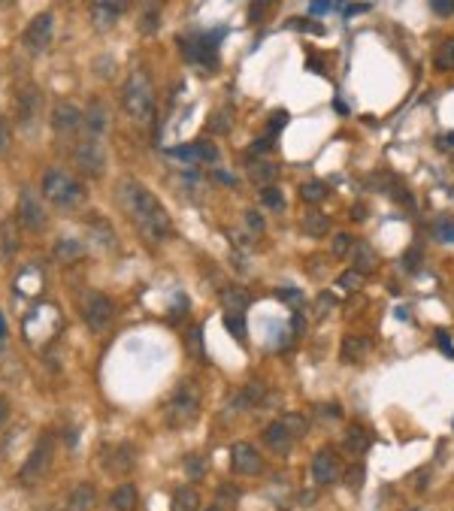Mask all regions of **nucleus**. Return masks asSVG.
<instances>
[{
	"mask_svg": "<svg viewBox=\"0 0 454 511\" xmlns=\"http://www.w3.org/2000/svg\"><path fill=\"white\" fill-rule=\"evenodd\" d=\"M418 260H421V248H412V252L406 254V266H409V269H418Z\"/></svg>",
	"mask_w": 454,
	"mask_h": 511,
	"instance_id": "50",
	"label": "nucleus"
},
{
	"mask_svg": "<svg viewBox=\"0 0 454 511\" xmlns=\"http://www.w3.org/2000/svg\"><path fill=\"white\" fill-rule=\"evenodd\" d=\"M436 339H439V348L445 351V354H451V357H454V348H451V339H448V333H436Z\"/></svg>",
	"mask_w": 454,
	"mask_h": 511,
	"instance_id": "51",
	"label": "nucleus"
},
{
	"mask_svg": "<svg viewBox=\"0 0 454 511\" xmlns=\"http://www.w3.org/2000/svg\"><path fill=\"white\" fill-rule=\"evenodd\" d=\"M209 511H218V508H209Z\"/></svg>",
	"mask_w": 454,
	"mask_h": 511,
	"instance_id": "59",
	"label": "nucleus"
},
{
	"mask_svg": "<svg viewBox=\"0 0 454 511\" xmlns=\"http://www.w3.org/2000/svg\"><path fill=\"white\" fill-rule=\"evenodd\" d=\"M351 260H355V266L351 269H358L360 276H370V272L379 266V257H376V252H372L370 242H355L351 245Z\"/></svg>",
	"mask_w": 454,
	"mask_h": 511,
	"instance_id": "18",
	"label": "nucleus"
},
{
	"mask_svg": "<svg viewBox=\"0 0 454 511\" xmlns=\"http://www.w3.org/2000/svg\"><path fill=\"white\" fill-rule=\"evenodd\" d=\"M442 140H445V142H442V145H445V149H454V133H445V136H442Z\"/></svg>",
	"mask_w": 454,
	"mask_h": 511,
	"instance_id": "57",
	"label": "nucleus"
},
{
	"mask_svg": "<svg viewBox=\"0 0 454 511\" xmlns=\"http://www.w3.org/2000/svg\"><path fill=\"white\" fill-rule=\"evenodd\" d=\"M231 469L236 475H258L260 469H264L258 448L248 445V442H236V445H231Z\"/></svg>",
	"mask_w": 454,
	"mask_h": 511,
	"instance_id": "13",
	"label": "nucleus"
},
{
	"mask_svg": "<svg viewBox=\"0 0 454 511\" xmlns=\"http://www.w3.org/2000/svg\"><path fill=\"white\" fill-rule=\"evenodd\" d=\"M76 167L82 169L85 176L91 179H97V176H104V169H106V152H104V142L94 140V136H82V140L76 142Z\"/></svg>",
	"mask_w": 454,
	"mask_h": 511,
	"instance_id": "9",
	"label": "nucleus"
},
{
	"mask_svg": "<svg viewBox=\"0 0 454 511\" xmlns=\"http://www.w3.org/2000/svg\"><path fill=\"white\" fill-rule=\"evenodd\" d=\"M360 484H363V469L355 466V469L348 472V487H360Z\"/></svg>",
	"mask_w": 454,
	"mask_h": 511,
	"instance_id": "49",
	"label": "nucleus"
},
{
	"mask_svg": "<svg viewBox=\"0 0 454 511\" xmlns=\"http://www.w3.org/2000/svg\"><path fill=\"white\" fill-rule=\"evenodd\" d=\"M52 30H55V16H52V13H40V16L31 18V25L25 28V33H21V43H25L28 52L40 55V52L49 49Z\"/></svg>",
	"mask_w": 454,
	"mask_h": 511,
	"instance_id": "10",
	"label": "nucleus"
},
{
	"mask_svg": "<svg viewBox=\"0 0 454 511\" xmlns=\"http://www.w3.org/2000/svg\"><path fill=\"white\" fill-rule=\"evenodd\" d=\"M121 9H124V4H104V0H100V4L91 6V18H94L97 28H112L118 21Z\"/></svg>",
	"mask_w": 454,
	"mask_h": 511,
	"instance_id": "23",
	"label": "nucleus"
},
{
	"mask_svg": "<svg viewBox=\"0 0 454 511\" xmlns=\"http://www.w3.org/2000/svg\"><path fill=\"white\" fill-rule=\"evenodd\" d=\"M118 203H121V209L128 212V218L133 221V227L149 242H164L167 236L173 233L170 212L164 209V203L157 200L145 185H140V181H121Z\"/></svg>",
	"mask_w": 454,
	"mask_h": 511,
	"instance_id": "1",
	"label": "nucleus"
},
{
	"mask_svg": "<svg viewBox=\"0 0 454 511\" xmlns=\"http://www.w3.org/2000/svg\"><path fill=\"white\" fill-rule=\"evenodd\" d=\"M197 415H200V391H197V384L188 378L179 384L173 396H170V403L164 405V421L173 429H185L188 424L197 421Z\"/></svg>",
	"mask_w": 454,
	"mask_h": 511,
	"instance_id": "3",
	"label": "nucleus"
},
{
	"mask_svg": "<svg viewBox=\"0 0 454 511\" xmlns=\"http://www.w3.org/2000/svg\"><path fill=\"white\" fill-rule=\"evenodd\" d=\"M55 254H58V260H76V257L85 254V245L76 242V240H61L58 248H55Z\"/></svg>",
	"mask_w": 454,
	"mask_h": 511,
	"instance_id": "34",
	"label": "nucleus"
},
{
	"mask_svg": "<svg viewBox=\"0 0 454 511\" xmlns=\"http://www.w3.org/2000/svg\"><path fill=\"white\" fill-rule=\"evenodd\" d=\"M436 67L439 70H454V43H442V49L436 52Z\"/></svg>",
	"mask_w": 454,
	"mask_h": 511,
	"instance_id": "35",
	"label": "nucleus"
},
{
	"mask_svg": "<svg viewBox=\"0 0 454 511\" xmlns=\"http://www.w3.org/2000/svg\"><path fill=\"white\" fill-rule=\"evenodd\" d=\"M9 149V128H6V121L0 118V152H6Z\"/></svg>",
	"mask_w": 454,
	"mask_h": 511,
	"instance_id": "48",
	"label": "nucleus"
},
{
	"mask_svg": "<svg viewBox=\"0 0 454 511\" xmlns=\"http://www.w3.org/2000/svg\"><path fill=\"white\" fill-rule=\"evenodd\" d=\"M94 508V487L91 484H76L73 493L67 496V508L64 511H91Z\"/></svg>",
	"mask_w": 454,
	"mask_h": 511,
	"instance_id": "22",
	"label": "nucleus"
},
{
	"mask_svg": "<svg viewBox=\"0 0 454 511\" xmlns=\"http://www.w3.org/2000/svg\"><path fill=\"white\" fill-rule=\"evenodd\" d=\"M18 218L25 221L31 230H43L45 227V209H43V200L37 197L33 188H25L18 197Z\"/></svg>",
	"mask_w": 454,
	"mask_h": 511,
	"instance_id": "14",
	"label": "nucleus"
},
{
	"mask_svg": "<svg viewBox=\"0 0 454 511\" xmlns=\"http://www.w3.org/2000/svg\"><path fill=\"white\" fill-rule=\"evenodd\" d=\"M282 424H285V429L294 436V439H303L306 436V429H309V424H306V417L303 415H297V412H291V415H285V417H279Z\"/></svg>",
	"mask_w": 454,
	"mask_h": 511,
	"instance_id": "33",
	"label": "nucleus"
},
{
	"mask_svg": "<svg viewBox=\"0 0 454 511\" xmlns=\"http://www.w3.org/2000/svg\"><path fill=\"white\" fill-rule=\"evenodd\" d=\"M218 40L221 30L215 33H200V37H185L182 40V52L191 64L203 67V70H215L218 67Z\"/></svg>",
	"mask_w": 454,
	"mask_h": 511,
	"instance_id": "6",
	"label": "nucleus"
},
{
	"mask_svg": "<svg viewBox=\"0 0 454 511\" xmlns=\"http://www.w3.org/2000/svg\"><path fill=\"white\" fill-rule=\"evenodd\" d=\"M360 281H363L360 272H358V269H348V272H343V276H339L336 285L343 288V291H358V288H360Z\"/></svg>",
	"mask_w": 454,
	"mask_h": 511,
	"instance_id": "36",
	"label": "nucleus"
},
{
	"mask_svg": "<svg viewBox=\"0 0 454 511\" xmlns=\"http://www.w3.org/2000/svg\"><path fill=\"white\" fill-rule=\"evenodd\" d=\"M197 145H200V161L203 164L218 161V149H215V142H197Z\"/></svg>",
	"mask_w": 454,
	"mask_h": 511,
	"instance_id": "42",
	"label": "nucleus"
},
{
	"mask_svg": "<svg viewBox=\"0 0 454 511\" xmlns=\"http://www.w3.org/2000/svg\"><path fill=\"white\" fill-rule=\"evenodd\" d=\"M112 312H116V305H112V300L104 291H85L82 293V318L94 333L106 330L109 321H112Z\"/></svg>",
	"mask_w": 454,
	"mask_h": 511,
	"instance_id": "7",
	"label": "nucleus"
},
{
	"mask_svg": "<svg viewBox=\"0 0 454 511\" xmlns=\"http://www.w3.org/2000/svg\"><path fill=\"white\" fill-rule=\"evenodd\" d=\"M248 176H252V181H255V185H260V188H270L272 181H276V176H279V164L258 161V164H252V167H248Z\"/></svg>",
	"mask_w": 454,
	"mask_h": 511,
	"instance_id": "26",
	"label": "nucleus"
},
{
	"mask_svg": "<svg viewBox=\"0 0 454 511\" xmlns=\"http://www.w3.org/2000/svg\"><path fill=\"white\" fill-rule=\"evenodd\" d=\"M285 124H288V112H282V109L272 112V118H270V136H276L282 128H285Z\"/></svg>",
	"mask_w": 454,
	"mask_h": 511,
	"instance_id": "43",
	"label": "nucleus"
},
{
	"mask_svg": "<svg viewBox=\"0 0 454 511\" xmlns=\"http://www.w3.org/2000/svg\"><path fill=\"white\" fill-rule=\"evenodd\" d=\"M333 305H336V297H333V293H331V291H324V293H318V300H315V315H318V318H324L327 312H331V309H333Z\"/></svg>",
	"mask_w": 454,
	"mask_h": 511,
	"instance_id": "38",
	"label": "nucleus"
},
{
	"mask_svg": "<svg viewBox=\"0 0 454 511\" xmlns=\"http://www.w3.org/2000/svg\"><path fill=\"white\" fill-rule=\"evenodd\" d=\"M300 197H303L306 203H321V200L327 197V185H324V181H318V179L306 181V185L300 188Z\"/></svg>",
	"mask_w": 454,
	"mask_h": 511,
	"instance_id": "31",
	"label": "nucleus"
},
{
	"mask_svg": "<svg viewBox=\"0 0 454 511\" xmlns=\"http://www.w3.org/2000/svg\"><path fill=\"white\" fill-rule=\"evenodd\" d=\"M185 472H188V478H203V460L191 454V457L185 460Z\"/></svg>",
	"mask_w": 454,
	"mask_h": 511,
	"instance_id": "41",
	"label": "nucleus"
},
{
	"mask_svg": "<svg viewBox=\"0 0 454 511\" xmlns=\"http://www.w3.org/2000/svg\"><path fill=\"white\" fill-rule=\"evenodd\" d=\"M260 203L270 209V212H285V194L276 188V185H270L260 191Z\"/></svg>",
	"mask_w": 454,
	"mask_h": 511,
	"instance_id": "30",
	"label": "nucleus"
},
{
	"mask_svg": "<svg viewBox=\"0 0 454 511\" xmlns=\"http://www.w3.org/2000/svg\"><path fill=\"white\" fill-rule=\"evenodd\" d=\"M224 327H227V333H231L236 342H245V315L227 312V315H224Z\"/></svg>",
	"mask_w": 454,
	"mask_h": 511,
	"instance_id": "32",
	"label": "nucleus"
},
{
	"mask_svg": "<svg viewBox=\"0 0 454 511\" xmlns=\"http://www.w3.org/2000/svg\"><path fill=\"white\" fill-rule=\"evenodd\" d=\"M327 9H336V4H312L309 13H312V16H321V13H327Z\"/></svg>",
	"mask_w": 454,
	"mask_h": 511,
	"instance_id": "53",
	"label": "nucleus"
},
{
	"mask_svg": "<svg viewBox=\"0 0 454 511\" xmlns=\"http://www.w3.org/2000/svg\"><path fill=\"white\" fill-rule=\"evenodd\" d=\"M121 106L136 121H149L155 116V88L145 70H133L128 76V82L121 88Z\"/></svg>",
	"mask_w": 454,
	"mask_h": 511,
	"instance_id": "2",
	"label": "nucleus"
},
{
	"mask_svg": "<svg viewBox=\"0 0 454 511\" xmlns=\"http://www.w3.org/2000/svg\"><path fill=\"white\" fill-rule=\"evenodd\" d=\"M264 4H252V21H258V16H264Z\"/></svg>",
	"mask_w": 454,
	"mask_h": 511,
	"instance_id": "55",
	"label": "nucleus"
},
{
	"mask_svg": "<svg viewBox=\"0 0 454 511\" xmlns=\"http://www.w3.org/2000/svg\"><path fill=\"white\" fill-rule=\"evenodd\" d=\"M351 252V236L348 233H336L333 236V257H345Z\"/></svg>",
	"mask_w": 454,
	"mask_h": 511,
	"instance_id": "40",
	"label": "nucleus"
},
{
	"mask_svg": "<svg viewBox=\"0 0 454 511\" xmlns=\"http://www.w3.org/2000/svg\"><path fill=\"white\" fill-rule=\"evenodd\" d=\"M61 330V312L55 305H37L25 321V339L31 345H45Z\"/></svg>",
	"mask_w": 454,
	"mask_h": 511,
	"instance_id": "5",
	"label": "nucleus"
},
{
	"mask_svg": "<svg viewBox=\"0 0 454 511\" xmlns=\"http://www.w3.org/2000/svg\"><path fill=\"white\" fill-rule=\"evenodd\" d=\"M221 303H224V309H227V312L243 315V312L248 309V303H252V293H248L245 288L231 285V288H224V291H221Z\"/></svg>",
	"mask_w": 454,
	"mask_h": 511,
	"instance_id": "20",
	"label": "nucleus"
},
{
	"mask_svg": "<svg viewBox=\"0 0 454 511\" xmlns=\"http://www.w3.org/2000/svg\"><path fill=\"white\" fill-rule=\"evenodd\" d=\"M303 230H306V236H312V240H321V236H327V230H331V221H327L324 212H306Z\"/></svg>",
	"mask_w": 454,
	"mask_h": 511,
	"instance_id": "28",
	"label": "nucleus"
},
{
	"mask_svg": "<svg viewBox=\"0 0 454 511\" xmlns=\"http://www.w3.org/2000/svg\"><path fill=\"white\" fill-rule=\"evenodd\" d=\"M200 508V493L194 490V487H179V490L173 493V505H170V511H197Z\"/></svg>",
	"mask_w": 454,
	"mask_h": 511,
	"instance_id": "27",
	"label": "nucleus"
},
{
	"mask_svg": "<svg viewBox=\"0 0 454 511\" xmlns=\"http://www.w3.org/2000/svg\"><path fill=\"white\" fill-rule=\"evenodd\" d=\"M343 478V466H339V457L331 448H321L312 457V481L318 487H327V484H336Z\"/></svg>",
	"mask_w": 454,
	"mask_h": 511,
	"instance_id": "11",
	"label": "nucleus"
},
{
	"mask_svg": "<svg viewBox=\"0 0 454 511\" xmlns=\"http://www.w3.org/2000/svg\"><path fill=\"white\" fill-rule=\"evenodd\" d=\"M157 21H161V13H157V6H149L143 13V18H140V30L143 33H152L155 28H157Z\"/></svg>",
	"mask_w": 454,
	"mask_h": 511,
	"instance_id": "37",
	"label": "nucleus"
},
{
	"mask_svg": "<svg viewBox=\"0 0 454 511\" xmlns=\"http://www.w3.org/2000/svg\"><path fill=\"white\" fill-rule=\"evenodd\" d=\"M351 218H355V221H363V218H367V209H363L360 203H355V206H351Z\"/></svg>",
	"mask_w": 454,
	"mask_h": 511,
	"instance_id": "54",
	"label": "nucleus"
},
{
	"mask_svg": "<svg viewBox=\"0 0 454 511\" xmlns=\"http://www.w3.org/2000/svg\"><path fill=\"white\" fill-rule=\"evenodd\" d=\"M100 463H104V469H106L109 475H124V472H131V469H133V448H131V445L106 448V451H104V457H100Z\"/></svg>",
	"mask_w": 454,
	"mask_h": 511,
	"instance_id": "15",
	"label": "nucleus"
},
{
	"mask_svg": "<svg viewBox=\"0 0 454 511\" xmlns=\"http://www.w3.org/2000/svg\"><path fill=\"white\" fill-rule=\"evenodd\" d=\"M52 451H55V442H52V436H43L37 445H33V451H31V457L25 460V466H21V472H18V481L25 484V487H31V484H37L45 472H49V466H52Z\"/></svg>",
	"mask_w": 454,
	"mask_h": 511,
	"instance_id": "8",
	"label": "nucleus"
},
{
	"mask_svg": "<svg viewBox=\"0 0 454 511\" xmlns=\"http://www.w3.org/2000/svg\"><path fill=\"white\" fill-rule=\"evenodd\" d=\"M270 145H272V136H260V140L252 145V152H267Z\"/></svg>",
	"mask_w": 454,
	"mask_h": 511,
	"instance_id": "52",
	"label": "nucleus"
},
{
	"mask_svg": "<svg viewBox=\"0 0 454 511\" xmlns=\"http://www.w3.org/2000/svg\"><path fill=\"white\" fill-rule=\"evenodd\" d=\"M260 400H264V384H260V381H248L245 388L236 393L233 408H236V412H245V408L260 405Z\"/></svg>",
	"mask_w": 454,
	"mask_h": 511,
	"instance_id": "24",
	"label": "nucleus"
},
{
	"mask_svg": "<svg viewBox=\"0 0 454 511\" xmlns=\"http://www.w3.org/2000/svg\"><path fill=\"white\" fill-rule=\"evenodd\" d=\"M245 224L252 227V233H264V227H267V224H264V218H260V215H258L255 209H248V212H245Z\"/></svg>",
	"mask_w": 454,
	"mask_h": 511,
	"instance_id": "44",
	"label": "nucleus"
},
{
	"mask_svg": "<svg viewBox=\"0 0 454 511\" xmlns=\"http://www.w3.org/2000/svg\"><path fill=\"white\" fill-rule=\"evenodd\" d=\"M6 412H9V408H6V400H4V396H0V424L6 421Z\"/></svg>",
	"mask_w": 454,
	"mask_h": 511,
	"instance_id": "56",
	"label": "nucleus"
},
{
	"mask_svg": "<svg viewBox=\"0 0 454 511\" xmlns=\"http://www.w3.org/2000/svg\"><path fill=\"white\" fill-rule=\"evenodd\" d=\"M82 121H85V128H88V133H85V136H94V140H100V136L106 133V128H109L106 106H104V103H91Z\"/></svg>",
	"mask_w": 454,
	"mask_h": 511,
	"instance_id": "19",
	"label": "nucleus"
},
{
	"mask_svg": "<svg viewBox=\"0 0 454 511\" xmlns=\"http://www.w3.org/2000/svg\"><path fill=\"white\" fill-rule=\"evenodd\" d=\"M109 505H112V511H133L136 508V487L133 484L116 487L109 496Z\"/></svg>",
	"mask_w": 454,
	"mask_h": 511,
	"instance_id": "25",
	"label": "nucleus"
},
{
	"mask_svg": "<svg viewBox=\"0 0 454 511\" xmlns=\"http://www.w3.org/2000/svg\"><path fill=\"white\" fill-rule=\"evenodd\" d=\"M43 197L52 200L55 206H61V209H70L82 200V188H79V181L73 176L61 173V169H49V173L43 176Z\"/></svg>",
	"mask_w": 454,
	"mask_h": 511,
	"instance_id": "4",
	"label": "nucleus"
},
{
	"mask_svg": "<svg viewBox=\"0 0 454 511\" xmlns=\"http://www.w3.org/2000/svg\"><path fill=\"white\" fill-rule=\"evenodd\" d=\"M6 339V321H4V315H0V342Z\"/></svg>",
	"mask_w": 454,
	"mask_h": 511,
	"instance_id": "58",
	"label": "nucleus"
},
{
	"mask_svg": "<svg viewBox=\"0 0 454 511\" xmlns=\"http://www.w3.org/2000/svg\"><path fill=\"white\" fill-rule=\"evenodd\" d=\"M82 118L85 116H79V109L73 103H64V100L52 109V124H55V130H58L61 136L64 133H76L79 124H82Z\"/></svg>",
	"mask_w": 454,
	"mask_h": 511,
	"instance_id": "16",
	"label": "nucleus"
},
{
	"mask_svg": "<svg viewBox=\"0 0 454 511\" xmlns=\"http://www.w3.org/2000/svg\"><path fill=\"white\" fill-rule=\"evenodd\" d=\"M370 348H372V342L367 336H345V342H343V360L345 363H358V360H363L370 354Z\"/></svg>",
	"mask_w": 454,
	"mask_h": 511,
	"instance_id": "21",
	"label": "nucleus"
},
{
	"mask_svg": "<svg viewBox=\"0 0 454 511\" xmlns=\"http://www.w3.org/2000/svg\"><path fill=\"white\" fill-rule=\"evenodd\" d=\"M276 297L285 300V303H300V300H303V291H297V288H279Z\"/></svg>",
	"mask_w": 454,
	"mask_h": 511,
	"instance_id": "45",
	"label": "nucleus"
},
{
	"mask_svg": "<svg viewBox=\"0 0 454 511\" xmlns=\"http://www.w3.org/2000/svg\"><path fill=\"white\" fill-rule=\"evenodd\" d=\"M173 157H182V161H200V145H179V149H170Z\"/></svg>",
	"mask_w": 454,
	"mask_h": 511,
	"instance_id": "39",
	"label": "nucleus"
},
{
	"mask_svg": "<svg viewBox=\"0 0 454 511\" xmlns=\"http://www.w3.org/2000/svg\"><path fill=\"white\" fill-rule=\"evenodd\" d=\"M430 9H433L436 16H454V4H448V0H433Z\"/></svg>",
	"mask_w": 454,
	"mask_h": 511,
	"instance_id": "46",
	"label": "nucleus"
},
{
	"mask_svg": "<svg viewBox=\"0 0 454 511\" xmlns=\"http://www.w3.org/2000/svg\"><path fill=\"white\" fill-rule=\"evenodd\" d=\"M370 442H372V439H370V433H367L363 427H348L343 445H345L348 454H355V457H358V454H363V451L370 448Z\"/></svg>",
	"mask_w": 454,
	"mask_h": 511,
	"instance_id": "29",
	"label": "nucleus"
},
{
	"mask_svg": "<svg viewBox=\"0 0 454 511\" xmlns=\"http://www.w3.org/2000/svg\"><path fill=\"white\" fill-rule=\"evenodd\" d=\"M16 116H18V124H25V128H33L37 118L43 116V94L33 85H25L16 94Z\"/></svg>",
	"mask_w": 454,
	"mask_h": 511,
	"instance_id": "12",
	"label": "nucleus"
},
{
	"mask_svg": "<svg viewBox=\"0 0 454 511\" xmlns=\"http://www.w3.org/2000/svg\"><path fill=\"white\" fill-rule=\"evenodd\" d=\"M264 442H267V448H270V451H276L279 457H285V454L294 448V442H297V439L288 433L282 421H272V424L264 429Z\"/></svg>",
	"mask_w": 454,
	"mask_h": 511,
	"instance_id": "17",
	"label": "nucleus"
},
{
	"mask_svg": "<svg viewBox=\"0 0 454 511\" xmlns=\"http://www.w3.org/2000/svg\"><path fill=\"white\" fill-rule=\"evenodd\" d=\"M436 233H439V240H442V242H451V240H454V224H439V227H436Z\"/></svg>",
	"mask_w": 454,
	"mask_h": 511,
	"instance_id": "47",
	"label": "nucleus"
}]
</instances>
